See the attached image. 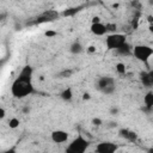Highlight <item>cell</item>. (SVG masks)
I'll use <instances>...</instances> for the list:
<instances>
[{
    "label": "cell",
    "instance_id": "obj_1",
    "mask_svg": "<svg viewBox=\"0 0 153 153\" xmlns=\"http://www.w3.org/2000/svg\"><path fill=\"white\" fill-rule=\"evenodd\" d=\"M33 91H35V88L32 86L31 80H26V79H23L20 76H17L16 80L12 82V86H11L12 96L18 98V99L27 97L29 94L33 93Z\"/></svg>",
    "mask_w": 153,
    "mask_h": 153
},
{
    "label": "cell",
    "instance_id": "obj_2",
    "mask_svg": "<svg viewBox=\"0 0 153 153\" xmlns=\"http://www.w3.org/2000/svg\"><path fill=\"white\" fill-rule=\"evenodd\" d=\"M131 54L136 60L141 62H147L153 55V49L152 47L146 45V44H137L131 48Z\"/></svg>",
    "mask_w": 153,
    "mask_h": 153
},
{
    "label": "cell",
    "instance_id": "obj_3",
    "mask_svg": "<svg viewBox=\"0 0 153 153\" xmlns=\"http://www.w3.org/2000/svg\"><path fill=\"white\" fill-rule=\"evenodd\" d=\"M88 145H90V142L80 134V135H78V136L68 145V147L66 148V151H67L68 153H84V152L87 149Z\"/></svg>",
    "mask_w": 153,
    "mask_h": 153
},
{
    "label": "cell",
    "instance_id": "obj_4",
    "mask_svg": "<svg viewBox=\"0 0 153 153\" xmlns=\"http://www.w3.org/2000/svg\"><path fill=\"white\" fill-rule=\"evenodd\" d=\"M124 42H127L126 35L123 33H110L106 36L105 38V45L109 50H116L121 44H123Z\"/></svg>",
    "mask_w": 153,
    "mask_h": 153
},
{
    "label": "cell",
    "instance_id": "obj_5",
    "mask_svg": "<svg viewBox=\"0 0 153 153\" xmlns=\"http://www.w3.org/2000/svg\"><path fill=\"white\" fill-rule=\"evenodd\" d=\"M118 149V146L114 142L109 141H103L96 146V152L98 153H114Z\"/></svg>",
    "mask_w": 153,
    "mask_h": 153
},
{
    "label": "cell",
    "instance_id": "obj_6",
    "mask_svg": "<svg viewBox=\"0 0 153 153\" xmlns=\"http://www.w3.org/2000/svg\"><path fill=\"white\" fill-rule=\"evenodd\" d=\"M51 137V141L55 142V143H63L68 140L69 137V134L66 131V130H62V129H57V130H54L50 135Z\"/></svg>",
    "mask_w": 153,
    "mask_h": 153
},
{
    "label": "cell",
    "instance_id": "obj_7",
    "mask_svg": "<svg viewBox=\"0 0 153 153\" xmlns=\"http://www.w3.org/2000/svg\"><path fill=\"white\" fill-rule=\"evenodd\" d=\"M115 84V79L112 78V76H100L98 80H97V82H96V87H97V90L98 91H103L105 87H108V86H110V85H114Z\"/></svg>",
    "mask_w": 153,
    "mask_h": 153
},
{
    "label": "cell",
    "instance_id": "obj_8",
    "mask_svg": "<svg viewBox=\"0 0 153 153\" xmlns=\"http://www.w3.org/2000/svg\"><path fill=\"white\" fill-rule=\"evenodd\" d=\"M90 30H91V32H92L93 35H96V36H104V35L108 32L105 24H103V23H100V22H98V23H92Z\"/></svg>",
    "mask_w": 153,
    "mask_h": 153
},
{
    "label": "cell",
    "instance_id": "obj_9",
    "mask_svg": "<svg viewBox=\"0 0 153 153\" xmlns=\"http://www.w3.org/2000/svg\"><path fill=\"white\" fill-rule=\"evenodd\" d=\"M32 74H33L32 67L29 66V65H26V66H24L22 68V71H20V73H19L18 76H20L23 79H26V80H32Z\"/></svg>",
    "mask_w": 153,
    "mask_h": 153
},
{
    "label": "cell",
    "instance_id": "obj_10",
    "mask_svg": "<svg viewBox=\"0 0 153 153\" xmlns=\"http://www.w3.org/2000/svg\"><path fill=\"white\" fill-rule=\"evenodd\" d=\"M131 48H133V47H131L129 43L124 42L123 44H121V45L116 49V51H117L120 55H122V56H128V55L131 54Z\"/></svg>",
    "mask_w": 153,
    "mask_h": 153
},
{
    "label": "cell",
    "instance_id": "obj_11",
    "mask_svg": "<svg viewBox=\"0 0 153 153\" xmlns=\"http://www.w3.org/2000/svg\"><path fill=\"white\" fill-rule=\"evenodd\" d=\"M84 50H85V48H84V45H82L79 41H74V42L71 44V47H69V51H71L72 54H74V55H79V54H81Z\"/></svg>",
    "mask_w": 153,
    "mask_h": 153
},
{
    "label": "cell",
    "instance_id": "obj_12",
    "mask_svg": "<svg viewBox=\"0 0 153 153\" xmlns=\"http://www.w3.org/2000/svg\"><path fill=\"white\" fill-rule=\"evenodd\" d=\"M60 97H61L62 100H65V102H69V100L73 98V91H72V88H71V87L65 88V90L60 93Z\"/></svg>",
    "mask_w": 153,
    "mask_h": 153
},
{
    "label": "cell",
    "instance_id": "obj_13",
    "mask_svg": "<svg viewBox=\"0 0 153 153\" xmlns=\"http://www.w3.org/2000/svg\"><path fill=\"white\" fill-rule=\"evenodd\" d=\"M143 103L148 109H152V105H153V92L152 91H148L146 93V96L143 97Z\"/></svg>",
    "mask_w": 153,
    "mask_h": 153
},
{
    "label": "cell",
    "instance_id": "obj_14",
    "mask_svg": "<svg viewBox=\"0 0 153 153\" xmlns=\"http://www.w3.org/2000/svg\"><path fill=\"white\" fill-rule=\"evenodd\" d=\"M19 124H20V121H19L17 117H12V118H10V121H8V127H10L11 129L18 128Z\"/></svg>",
    "mask_w": 153,
    "mask_h": 153
},
{
    "label": "cell",
    "instance_id": "obj_15",
    "mask_svg": "<svg viewBox=\"0 0 153 153\" xmlns=\"http://www.w3.org/2000/svg\"><path fill=\"white\" fill-rule=\"evenodd\" d=\"M115 68H116V72L118 73V74H126V65L123 63V62H118V63H116V66H115Z\"/></svg>",
    "mask_w": 153,
    "mask_h": 153
},
{
    "label": "cell",
    "instance_id": "obj_16",
    "mask_svg": "<svg viewBox=\"0 0 153 153\" xmlns=\"http://www.w3.org/2000/svg\"><path fill=\"white\" fill-rule=\"evenodd\" d=\"M105 26H106V31H114V30H116V24H105Z\"/></svg>",
    "mask_w": 153,
    "mask_h": 153
},
{
    "label": "cell",
    "instance_id": "obj_17",
    "mask_svg": "<svg viewBox=\"0 0 153 153\" xmlns=\"http://www.w3.org/2000/svg\"><path fill=\"white\" fill-rule=\"evenodd\" d=\"M44 35H45L47 37H54V36H56V35H57V32H56V31L48 30V31H45V32H44Z\"/></svg>",
    "mask_w": 153,
    "mask_h": 153
},
{
    "label": "cell",
    "instance_id": "obj_18",
    "mask_svg": "<svg viewBox=\"0 0 153 153\" xmlns=\"http://www.w3.org/2000/svg\"><path fill=\"white\" fill-rule=\"evenodd\" d=\"M92 123H93L94 126H100V124L103 123V121H102L100 118H97V117H96V118L92 120Z\"/></svg>",
    "mask_w": 153,
    "mask_h": 153
},
{
    "label": "cell",
    "instance_id": "obj_19",
    "mask_svg": "<svg viewBox=\"0 0 153 153\" xmlns=\"http://www.w3.org/2000/svg\"><path fill=\"white\" fill-rule=\"evenodd\" d=\"M5 116H6V111H5V109L0 108V120H2Z\"/></svg>",
    "mask_w": 153,
    "mask_h": 153
},
{
    "label": "cell",
    "instance_id": "obj_20",
    "mask_svg": "<svg viewBox=\"0 0 153 153\" xmlns=\"http://www.w3.org/2000/svg\"><path fill=\"white\" fill-rule=\"evenodd\" d=\"M110 114L111 115H117L118 114V109L117 108H111L110 109Z\"/></svg>",
    "mask_w": 153,
    "mask_h": 153
},
{
    "label": "cell",
    "instance_id": "obj_21",
    "mask_svg": "<svg viewBox=\"0 0 153 153\" xmlns=\"http://www.w3.org/2000/svg\"><path fill=\"white\" fill-rule=\"evenodd\" d=\"M90 98H91V94H90V93H87V92H86V93H84V94H82V99H84V100H88Z\"/></svg>",
    "mask_w": 153,
    "mask_h": 153
},
{
    "label": "cell",
    "instance_id": "obj_22",
    "mask_svg": "<svg viewBox=\"0 0 153 153\" xmlns=\"http://www.w3.org/2000/svg\"><path fill=\"white\" fill-rule=\"evenodd\" d=\"M71 74H72V71H65V72L60 73V75H66V76H68V75H71Z\"/></svg>",
    "mask_w": 153,
    "mask_h": 153
},
{
    "label": "cell",
    "instance_id": "obj_23",
    "mask_svg": "<svg viewBox=\"0 0 153 153\" xmlns=\"http://www.w3.org/2000/svg\"><path fill=\"white\" fill-rule=\"evenodd\" d=\"M87 51H88V53H94V51H96V48H94L93 45H91V47L87 48Z\"/></svg>",
    "mask_w": 153,
    "mask_h": 153
},
{
    "label": "cell",
    "instance_id": "obj_24",
    "mask_svg": "<svg viewBox=\"0 0 153 153\" xmlns=\"http://www.w3.org/2000/svg\"><path fill=\"white\" fill-rule=\"evenodd\" d=\"M98 22H100L99 17H93V19H92V23H98Z\"/></svg>",
    "mask_w": 153,
    "mask_h": 153
},
{
    "label": "cell",
    "instance_id": "obj_25",
    "mask_svg": "<svg viewBox=\"0 0 153 153\" xmlns=\"http://www.w3.org/2000/svg\"><path fill=\"white\" fill-rule=\"evenodd\" d=\"M29 111H30V108H29V106H25V108H23V112H24V114H27Z\"/></svg>",
    "mask_w": 153,
    "mask_h": 153
},
{
    "label": "cell",
    "instance_id": "obj_26",
    "mask_svg": "<svg viewBox=\"0 0 153 153\" xmlns=\"http://www.w3.org/2000/svg\"><path fill=\"white\" fill-rule=\"evenodd\" d=\"M5 16H6V14H0V20H4V19H2V18H4V17H5Z\"/></svg>",
    "mask_w": 153,
    "mask_h": 153
}]
</instances>
